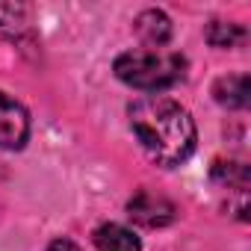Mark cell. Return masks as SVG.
<instances>
[{
    "mask_svg": "<svg viewBox=\"0 0 251 251\" xmlns=\"http://www.w3.org/2000/svg\"><path fill=\"white\" fill-rule=\"evenodd\" d=\"M127 118L136 142L157 166L175 169L192 157L198 130L192 112L180 100L166 95H148L127 106Z\"/></svg>",
    "mask_w": 251,
    "mask_h": 251,
    "instance_id": "cell-1",
    "label": "cell"
},
{
    "mask_svg": "<svg viewBox=\"0 0 251 251\" xmlns=\"http://www.w3.org/2000/svg\"><path fill=\"white\" fill-rule=\"evenodd\" d=\"M186 56L175 50H127L112 65L115 77L142 92H163L186 80Z\"/></svg>",
    "mask_w": 251,
    "mask_h": 251,
    "instance_id": "cell-2",
    "label": "cell"
},
{
    "mask_svg": "<svg viewBox=\"0 0 251 251\" xmlns=\"http://www.w3.org/2000/svg\"><path fill=\"white\" fill-rule=\"evenodd\" d=\"M127 216H130L139 227L154 230V227H166V225H172L175 216H177V207H175L166 195H160V192L139 189V192L127 201Z\"/></svg>",
    "mask_w": 251,
    "mask_h": 251,
    "instance_id": "cell-3",
    "label": "cell"
},
{
    "mask_svg": "<svg viewBox=\"0 0 251 251\" xmlns=\"http://www.w3.org/2000/svg\"><path fill=\"white\" fill-rule=\"evenodd\" d=\"M30 139V112L21 100L0 92V148L21 151Z\"/></svg>",
    "mask_w": 251,
    "mask_h": 251,
    "instance_id": "cell-4",
    "label": "cell"
},
{
    "mask_svg": "<svg viewBox=\"0 0 251 251\" xmlns=\"http://www.w3.org/2000/svg\"><path fill=\"white\" fill-rule=\"evenodd\" d=\"M92 242L98 251H142V239L118 222H103L95 227Z\"/></svg>",
    "mask_w": 251,
    "mask_h": 251,
    "instance_id": "cell-5",
    "label": "cell"
},
{
    "mask_svg": "<svg viewBox=\"0 0 251 251\" xmlns=\"http://www.w3.org/2000/svg\"><path fill=\"white\" fill-rule=\"evenodd\" d=\"M133 30H136V36H139L145 45L163 48V45L172 39V18H169L163 9H145V12L136 15Z\"/></svg>",
    "mask_w": 251,
    "mask_h": 251,
    "instance_id": "cell-6",
    "label": "cell"
},
{
    "mask_svg": "<svg viewBox=\"0 0 251 251\" xmlns=\"http://www.w3.org/2000/svg\"><path fill=\"white\" fill-rule=\"evenodd\" d=\"M213 95L222 106L227 109H245L248 106V95H251V83H248V74H227V77H219L216 86H213Z\"/></svg>",
    "mask_w": 251,
    "mask_h": 251,
    "instance_id": "cell-7",
    "label": "cell"
},
{
    "mask_svg": "<svg viewBox=\"0 0 251 251\" xmlns=\"http://www.w3.org/2000/svg\"><path fill=\"white\" fill-rule=\"evenodd\" d=\"M30 30V6L27 3H0V33L9 39H21Z\"/></svg>",
    "mask_w": 251,
    "mask_h": 251,
    "instance_id": "cell-8",
    "label": "cell"
},
{
    "mask_svg": "<svg viewBox=\"0 0 251 251\" xmlns=\"http://www.w3.org/2000/svg\"><path fill=\"white\" fill-rule=\"evenodd\" d=\"M204 36L213 48H239L245 42V27L230 24V21H210Z\"/></svg>",
    "mask_w": 251,
    "mask_h": 251,
    "instance_id": "cell-9",
    "label": "cell"
},
{
    "mask_svg": "<svg viewBox=\"0 0 251 251\" xmlns=\"http://www.w3.org/2000/svg\"><path fill=\"white\" fill-rule=\"evenodd\" d=\"M213 177L227 183V186H236V189H245L248 183V169L242 163H216L213 166Z\"/></svg>",
    "mask_w": 251,
    "mask_h": 251,
    "instance_id": "cell-10",
    "label": "cell"
},
{
    "mask_svg": "<svg viewBox=\"0 0 251 251\" xmlns=\"http://www.w3.org/2000/svg\"><path fill=\"white\" fill-rule=\"evenodd\" d=\"M48 251H77V245L68 239V236H59V239H53L50 242V248Z\"/></svg>",
    "mask_w": 251,
    "mask_h": 251,
    "instance_id": "cell-11",
    "label": "cell"
}]
</instances>
